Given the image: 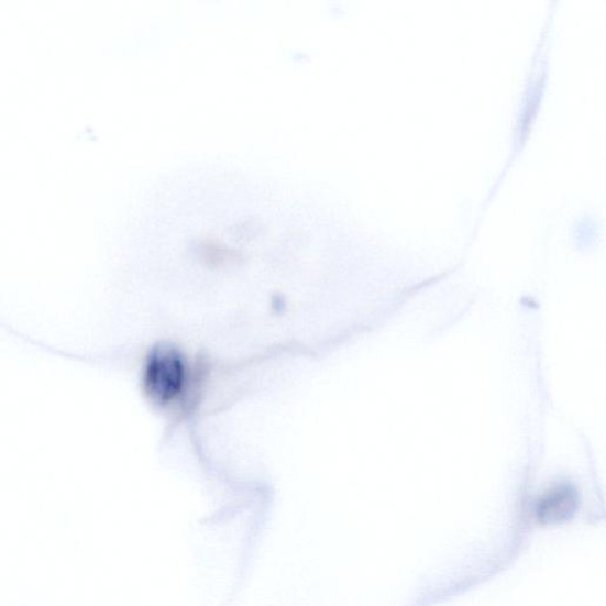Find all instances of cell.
Instances as JSON below:
<instances>
[{
  "mask_svg": "<svg viewBox=\"0 0 606 606\" xmlns=\"http://www.w3.org/2000/svg\"><path fill=\"white\" fill-rule=\"evenodd\" d=\"M577 508V491L570 485H559L540 497L536 517L541 524H561L570 520Z\"/></svg>",
  "mask_w": 606,
  "mask_h": 606,
  "instance_id": "7a4b0ae2",
  "label": "cell"
},
{
  "mask_svg": "<svg viewBox=\"0 0 606 606\" xmlns=\"http://www.w3.org/2000/svg\"><path fill=\"white\" fill-rule=\"evenodd\" d=\"M184 382L186 367L176 352L155 354L147 370V385L152 395L167 401L180 394Z\"/></svg>",
  "mask_w": 606,
  "mask_h": 606,
  "instance_id": "6da1fadb",
  "label": "cell"
}]
</instances>
